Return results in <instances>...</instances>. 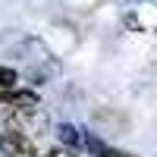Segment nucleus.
I'll return each mask as SVG.
<instances>
[{
    "label": "nucleus",
    "mask_w": 157,
    "mask_h": 157,
    "mask_svg": "<svg viewBox=\"0 0 157 157\" xmlns=\"http://www.w3.org/2000/svg\"><path fill=\"white\" fill-rule=\"evenodd\" d=\"M16 72H13V69H6V66H0V88H13V85H16Z\"/></svg>",
    "instance_id": "f03ea898"
},
{
    "label": "nucleus",
    "mask_w": 157,
    "mask_h": 157,
    "mask_svg": "<svg viewBox=\"0 0 157 157\" xmlns=\"http://www.w3.org/2000/svg\"><path fill=\"white\" fill-rule=\"evenodd\" d=\"M47 157H75V154H72V151H66V148H54Z\"/></svg>",
    "instance_id": "7ed1b4c3"
},
{
    "label": "nucleus",
    "mask_w": 157,
    "mask_h": 157,
    "mask_svg": "<svg viewBox=\"0 0 157 157\" xmlns=\"http://www.w3.org/2000/svg\"><path fill=\"white\" fill-rule=\"evenodd\" d=\"M0 154L3 157H38V148L29 132H22L16 126H3V135H0Z\"/></svg>",
    "instance_id": "f257e3e1"
},
{
    "label": "nucleus",
    "mask_w": 157,
    "mask_h": 157,
    "mask_svg": "<svg viewBox=\"0 0 157 157\" xmlns=\"http://www.w3.org/2000/svg\"><path fill=\"white\" fill-rule=\"evenodd\" d=\"M107 157H126V154H120V151H110V154H107Z\"/></svg>",
    "instance_id": "20e7f679"
}]
</instances>
